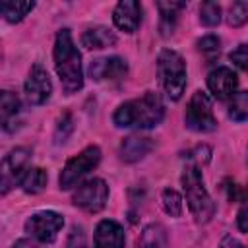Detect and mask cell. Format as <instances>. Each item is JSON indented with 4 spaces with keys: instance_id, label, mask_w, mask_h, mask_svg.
<instances>
[{
    "instance_id": "obj_19",
    "label": "cell",
    "mask_w": 248,
    "mask_h": 248,
    "mask_svg": "<svg viewBox=\"0 0 248 248\" xmlns=\"http://www.w3.org/2000/svg\"><path fill=\"white\" fill-rule=\"evenodd\" d=\"M81 45L85 46V48H89V50H93V48H107V46H114L116 45V35L110 31V29H107V27H91V29H87L83 35H81Z\"/></svg>"
},
{
    "instance_id": "obj_25",
    "label": "cell",
    "mask_w": 248,
    "mask_h": 248,
    "mask_svg": "<svg viewBox=\"0 0 248 248\" xmlns=\"http://www.w3.org/2000/svg\"><path fill=\"white\" fill-rule=\"evenodd\" d=\"M200 21L205 27H215L221 21V6L217 2H203L200 6Z\"/></svg>"
},
{
    "instance_id": "obj_2",
    "label": "cell",
    "mask_w": 248,
    "mask_h": 248,
    "mask_svg": "<svg viewBox=\"0 0 248 248\" xmlns=\"http://www.w3.org/2000/svg\"><path fill=\"white\" fill-rule=\"evenodd\" d=\"M54 68L66 93H78L83 87L81 54L72 39L70 29H60L54 41Z\"/></svg>"
},
{
    "instance_id": "obj_11",
    "label": "cell",
    "mask_w": 248,
    "mask_h": 248,
    "mask_svg": "<svg viewBox=\"0 0 248 248\" xmlns=\"http://www.w3.org/2000/svg\"><path fill=\"white\" fill-rule=\"evenodd\" d=\"M128 64L120 56H108V58H97L89 66V76L95 81H118L126 76Z\"/></svg>"
},
{
    "instance_id": "obj_16",
    "label": "cell",
    "mask_w": 248,
    "mask_h": 248,
    "mask_svg": "<svg viewBox=\"0 0 248 248\" xmlns=\"http://www.w3.org/2000/svg\"><path fill=\"white\" fill-rule=\"evenodd\" d=\"M19 108H21L19 97L12 91H2V95H0V114H2L4 132H14L17 128Z\"/></svg>"
},
{
    "instance_id": "obj_22",
    "label": "cell",
    "mask_w": 248,
    "mask_h": 248,
    "mask_svg": "<svg viewBox=\"0 0 248 248\" xmlns=\"http://www.w3.org/2000/svg\"><path fill=\"white\" fill-rule=\"evenodd\" d=\"M227 112H229V118L234 120V122H244V120H248V91L234 93V95L231 97V101H229Z\"/></svg>"
},
{
    "instance_id": "obj_10",
    "label": "cell",
    "mask_w": 248,
    "mask_h": 248,
    "mask_svg": "<svg viewBox=\"0 0 248 248\" xmlns=\"http://www.w3.org/2000/svg\"><path fill=\"white\" fill-rule=\"evenodd\" d=\"M52 93V83L46 70L41 64H35L25 79V97L31 105H43Z\"/></svg>"
},
{
    "instance_id": "obj_12",
    "label": "cell",
    "mask_w": 248,
    "mask_h": 248,
    "mask_svg": "<svg viewBox=\"0 0 248 248\" xmlns=\"http://www.w3.org/2000/svg\"><path fill=\"white\" fill-rule=\"evenodd\" d=\"M236 85H238V78L227 66H219V68L211 70L209 76H207V87L213 93V97L219 99V101L231 99L234 95Z\"/></svg>"
},
{
    "instance_id": "obj_18",
    "label": "cell",
    "mask_w": 248,
    "mask_h": 248,
    "mask_svg": "<svg viewBox=\"0 0 248 248\" xmlns=\"http://www.w3.org/2000/svg\"><path fill=\"white\" fill-rule=\"evenodd\" d=\"M161 19H159V31L163 37L172 35L180 12L186 8V2H157Z\"/></svg>"
},
{
    "instance_id": "obj_30",
    "label": "cell",
    "mask_w": 248,
    "mask_h": 248,
    "mask_svg": "<svg viewBox=\"0 0 248 248\" xmlns=\"http://www.w3.org/2000/svg\"><path fill=\"white\" fill-rule=\"evenodd\" d=\"M236 225L242 232H248V198L242 202V205L236 213Z\"/></svg>"
},
{
    "instance_id": "obj_31",
    "label": "cell",
    "mask_w": 248,
    "mask_h": 248,
    "mask_svg": "<svg viewBox=\"0 0 248 248\" xmlns=\"http://www.w3.org/2000/svg\"><path fill=\"white\" fill-rule=\"evenodd\" d=\"M12 248H43L39 242H35V240H29V238H21V240H17Z\"/></svg>"
},
{
    "instance_id": "obj_23",
    "label": "cell",
    "mask_w": 248,
    "mask_h": 248,
    "mask_svg": "<svg viewBox=\"0 0 248 248\" xmlns=\"http://www.w3.org/2000/svg\"><path fill=\"white\" fill-rule=\"evenodd\" d=\"M248 21V0H238L229 6L227 14V23L231 27H240Z\"/></svg>"
},
{
    "instance_id": "obj_3",
    "label": "cell",
    "mask_w": 248,
    "mask_h": 248,
    "mask_svg": "<svg viewBox=\"0 0 248 248\" xmlns=\"http://www.w3.org/2000/svg\"><path fill=\"white\" fill-rule=\"evenodd\" d=\"M182 188H184V196L190 207L192 217L198 223H207L211 221V217L215 215V202L211 200L209 192L203 186V178H202V170L200 165L196 163H188L184 172H182Z\"/></svg>"
},
{
    "instance_id": "obj_5",
    "label": "cell",
    "mask_w": 248,
    "mask_h": 248,
    "mask_svg": "<svg viewBox=\"0 0 248 248\" xmlns=\"http://www.w3.org/2000/svg\"><path fill=\"white\" fill-rule=\"evenodd\" d=\"M184 122L190 130L202 132V134L217 130V118L213 114V105L207 93L196 91L190 97L186 105V112H184Z\"/></svg>"
},
{
    "instance_id": "obj_6",
    "label": "cell",
    "mask_w": 248,
    "mask_h": 248,
    "mask_svg": "<svg viewBox=\"0 0 248 248\" xmlns=\"http://www.w3.org/2000/svg\"><path fill=\"white\" fill-rule=\"evenodd\" d=\"M99 161H101V149L97 145L85 147L81 153H78L64 165L62 172H60V180H58L60 188L70 190L72 186H76L87 172H91L99 165Z\"/></svg>"
},
{
    "instance_id": "obj_1",
    "label": "cell",
    "mask_w": 248,
    "mask_h": 248,
    "mask_svg": "<svg viewBox=\"0 0 248 248\" xmlns=\"http://www.w3.org/2000/svg\"><path fill=\"white\" fill-rule=\"evenodd\" d=\"M165 118V105L161 97L153 91L143 93L140 99L122 103L114 114L112 122L118 128H153Z\"/></svg>"
},
{
    "instance_id": "obj_17",
    "label": "cell",
    "mask_w": 248,
    "mask_h": 248,
    "mask_svg": "<svg viewBox=\"0 0 248 248\" xmlns=\"http://www.w3.org/2000/svg\"><path fill=\"white\" fill-rule=\"evenodd\" d=\"M134 248H170L165 227L161 223H149L143 227Z\"/></svg>"
},
{
    "instance_id": "obj_27",
    "label": "cell",
    "mask_w": 248,
    "mask_h": 248,
    "mask_svg": "<svg viewBox=\"0 0 248 248\" xmlns=\"http://www.w3.org/2000/svg\"><path fill=\"white\" fill-rule=\"evenodd\" d=\"M196 45H198V50H200L203 56H207V58L217 56V54H219V48H221V41H219V37H215V35H205V37L198 39Z\"/></svg>"
},
{
    "instance_id": "obj_8",
    "label": "cell",
    "mask_w": 248,
    "mask_h": 248,
    "mask_svg": "<svg viewBox=\"0 0 248 248\" xmlns=\"http://www.w3.org/2000/svg\"><path fill=\"white\" fill-rule=\"evenodd\" d=\"M64 225V219L56 211H37L25 221V232H29L37 242L48 244L54 242L60 229Z\"/></svg>"
},
{
    "instance_id": "obj_28",
    "label": "cell",
    "mask_w": 248,
    "mask_h": 248,
    "mask_svg": "<svg viewBox=\"0 0 248 248\" xmlns=\"http://www.w3.org/2000/svg\"><path fill=\"white\" fill-rule=\"evenodd\" d=\"M229 58H231V62H234L242 72L248 74V43H240L234 50H231Z\"/></svg>"
},
{
    "instance_id": "obj_24",
    "label": "cell",
    "mask_w": 248,
    "mask_h": 248,
    "mask_svg": "<svg viewBox=\"0 0 248 248\" xmlns=\"http://www.w3.org/2000/svg\"><path fill=\"white\" fill-rule=\"evenodd\" d=\"M161 202H163V207L165 211L170 215V217H178L182 213V198L176 190L172 188H165L163 194H161Z\"/></svg>"
},
{
    "instance_id": "obj_13",
    "label": "cell",
    "mask_w": 248,
    "mask_h": 248,
    "mask_svg": "<svg viewBox=\"0 0 248 248\" xmlns=\"http://www.w3.org/2000/svg\"><path fill=\"white\" fill-rule=\"evenodd\" d=\"M114 25L126 33H134L141 23V4L134 0H122L112 12Z\"/></svg>"
},
{
    "instance_id": "obj_7",
    "label": "cell",
    "mask_w": 248,
    "mask_h": 248,
    "mask_svg": "<svg viewBox=\"0 0 248 248\" xmlns=\"http://www.w3.org/2000/svg\"><path fill=\"white\" fill-rule=\"evenodd\" d=\"M108 200V186L103 178H91L78 186V190L72 196L74 205H78L83 211L97 213L105 207Z\"/></svg>"
},
{
    "instance_id": "obj_29",
    "label": "cell",
    "mask_w": 248,
    "mask_h": 248,
    "mask_svg": "<svg viewBox=\"0 0 248 248\" xmlns=\"http://www.w3.org/2000/svg\"><path fill=\"white\" fill-rule=\"evenodd\" d=\"M66 248H89L87 240H85V232L81 227H74L68 240H66Z\"/></svg>"
},
{
    "instance_id": "obj_26",
    "label": "cell",
    "mask_w": 248,
    "mask_h": 248,
    "mask_svg": "<svg viewBox=\"0 0 248 248\" xmlns=\"http://www.w3.org/2000/svg\"><path fill=\"white\" fill-rule=\"evenodd\" d=\"M72 132H74V118L70 112H64L58 118V124L54 128V143H64Z\"/></svg>"
},
{
    "instance_id": "obj_14",
    "label": "cell",
    "mask_w": 248,
    "mask_h": 248,
    "mask_svg": "<svg viewBox=\"0 0 248 248\" xmlns=\"http://www.w3.org/2000/svg\"><path fill=\"white\" fill-rule=\"evenodd\" d=\"M93 242H95V248H124L126 244L124 229L116 221L105 219L97 225Z\"/></svg>"
},
{
    "instance_id": "obj_15",
    "label": "cell",
    "mask_w": 248,
    "mask_h": 248,
    "mask_svg": "<svg viewBox=\"0 0 248 248\" xmlns=\"http://www.w3.org/2000/svg\"><path fill=\"white\" fill-rule=\"evenodd\" d=\"M153 149V141L143 136H128L120 141L118 155L124 163H138Z\"/></svg>"
},
{
    "instance_id": "obj_20",
    "label": "cell",
    "mask_w": 248,
    "mask_h": 248,
    "mask_svg": "<svg viewBox=\"0 0 248 248\" xmlns=\"http://www.w3.org/2000/svg\"><path fill=\"white\" fill-rule=\"evenodd\" d=\"M46 182H48L46 170H43L41 167H29V169L25 170V174H23L19 186H21V190H23L25 194H39V192L45 190Z\"/></svg>"
},
{
    "instance_id": "obj_21",
    "label": "cell",
    "mask_w": 248,
    "mask_h": 248,
    "mask_svg": "<svg viewBox=\"0 0 248 248\" xmlns=\"http://www.w3.org/2000/svg\"><path fill=\"white\" fill-rule=\"evenodd\" d=\"M33 8H35V2H0V14L10 23L21 21Z\"/></svg>"
},
{
    "instance_id": "obj_4",
    "label": "cell",
    "mask_w": 248,
    "mask_h": 248,
    "mask_svg": "<svg viewBox=\"0 0 248 248\" xmlns=\"http://www.w3.org/2000/svg\"><path fill=\"white\" fill-rule=\"evenodd\" d=\"M157 76L163 91L170 101H178L186 89V62L170 48H165L157 56Z\"/></svg>"
},
{
    "instance_id": "obj_9",
    "label": "cell",
    "mask_w": 248,
    "mask_h": 248,
    "mask_svg": "<svg viewBox=\"0 0 248 248\" xmlns=\"http://www.w3.org/2000/svg\"><path fill=\"white\" fill-rule=\"evenodd\" d=\"M29 157H31V151L25 147H16L4 157V161H2V194H8V190L12 186L21 182L25 170L29 169L27 167Z\"/></svg>"
}]
</instances>
